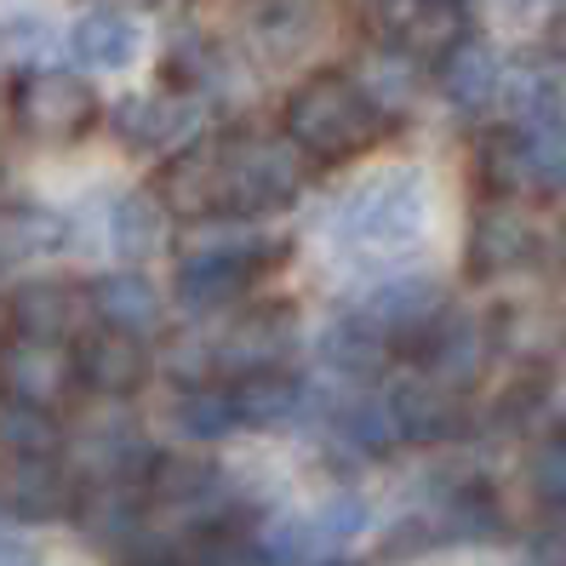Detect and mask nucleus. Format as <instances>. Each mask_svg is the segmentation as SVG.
Here are the masks:
<instances>
[{"mask_svg":"<svg viewBox=\"0 0 566 566\" xmlns=\"http://www.w3.org/2000/svg\"><path fill=\"white\" fill-rule=\"evenodd\" d=\"M452 7H458V0H452Z\"/></svg>","mask_w":566,"mask_h":566,"instance_id":"nucleus-35","label":"nucleus"},{"mask_svg":"<svg viewBox=\"0 0 566 566\" xmlns=\"http://www.w3.org/2000/svg\"><path fill=\"white\" fill-rule=\"evenodd\" d=\"M275 258L270 241H258V235H223L201 252H189L178 263V297L189 310H223V304H235V297L252 286V275L263 270V263Z\"/></svg>","mask_w":566,"mask_h":566,"instance_id":"nucleus-5","label":"nucleus"},{"mask_svg":"<svg viewBox=\"0 0 566 566\" xmlns=\"http://www.w3.org/2000/svg\"><path fill=\"white\" fill-rule=\"evenodd\" d=\"M75 378L92 389V395H132L144 378H149V355L138 344V332H92V338L75 349Z\"/></svg>","mask_w":566,"mask_h":566,"instance_id":"nucleus-14","label":"nucleus"},{"mask_svg":"<svg viewBox=\"0 0 566 566\" xmlns=\"http://www.w3.org/2000/svg\"><path fill=\"white\" fill-rule=\"evenodd\" d=\"M92 310L104 315L109 326H120V332H155L160 326V292L144 281V275H104L92 286Z\"/></svg>","mask_w":566,"mask_h":566,"instance_id":"nucleus-22","label":"nucleus"},{"mask_svg":"<svg viewBox=\"0 0 566 566\" xmlns=\"http://www.w3.org/2000/svg\"><path fill=\"white\" fill-rule=\"evenodd\" d=\"M384 132H389L384 104H373L366 86L349 75H310L286 97V138L310 160H349L373 149Z\"/></svg>","mask_w":566,"mask_h":566,"instance_id":"nucleus-1","label":"nucleus"},{"mask_svg":"<svg viewBox=\"0 0 566 566\" xmlns=\"http://www.w3.org/2000/svg\"><path fill=\"white\" fill-rule=\"evenodd\" d=\"M212 172L223 212H275L304 189V149L292 138L229 132V138H212Z\"/></svg>","mask_w":566,"mask_h":566,"instance_id":"nucleus-3","label":"nucleus"},{"mask_svg":"<svg viewBox=\"0 0 566 566\" xmlns=\"http://www.w3.org/2000/svg\"><path fill=\"white\" fill-rule=\"evenodd\" d=\"M549 35H555V52H566V0L555 7V29H549Z\"/></svg>","mask_w":566,"mask_h":566,"instance_id":"nucleus-32","label":"nucleus"},{"mask_svg":"<svg viewBox=\"0 0 566 566\" xmlns=\"http://www.w3.org/2000/svg\"><path fill=\"white\" fill-rule=\"evenodd\" d=\"M0 504L23 521H57L63 510H75V481L52 458H12L0 475Z\"/></svg>","mask_w":566,"mask_h":566,"instance_id":"nucleus-15","label":"nucleus"},{"mask_svg":"<svg viewBox=\"0 0 566 566\" xmlns=\"http://www.w3.org/2000/svg\"><path fill=\"white\" fill-rule=\"evenodd\" d=\"M441 310H447V292L429 281V275H395V281H384V286L360 304V315L373 321V326H384V338L401 344V349H407Z\"/></svg>","mask_w":566,"mask_h":566,"instance_id":"nucleus-13","label":"nucleus"},{"mask_svg":"<svg viewBox=\"0 0 566 566\" xmlns=\"http://www.w3.org/2000/svg\"><path fill=\"white\" fill-rule=\"evenodd\" d=\"M555 270H560V281H566V229H560V241H555Z\"/></svg>","mask_w":566,"mask_h":566,"instance_id":"nucleus-33","label":"nucleus"},{"mask_svg":"<svg viewBox=\"0 0 566 566\" xmlns=\"http://www.w3.org/2000/svg\"><path fill=\"white\" fill-rule=\"evenodd\" d=\"M292 349V310H258L241 315L235 326L212 344V373H263V366H281Z\"/></svg>","mask_w":566,"mask_h":566,"instance_id":"nucleus-11","label":"nucleus"},{"mask_svg":"<svg viewBox=\"0 0 566 566\" xmlns=\"http://www.w3.org/2000/svg\"><path fill=\"white\" fill-rule=\"evenodd\" d=\"M149 492L160 497V504H172V510L195 515V526H201V521L218 515L223 475H218V463H201V458H172V463H160V458H155Z\"/></svg>","mask_w":566,"mask_h":566,"instance_id":"nucleus-18","label":"nucleus"},{"mask_svg":"<svg viewBox=\"0 0 566 566\" xmlns=\"http://www.w3.org/2000/svg\"><path fill=\"white\" fill-rule=\"evenodd\" d=\"M63 447V429L52 418V407H35V401H12L0 407V452L7 458H57Z\"/></svg>","mask_w":566,"mask_h":566,"instance_id":"nucleus-25","label":"nucleus"},{"mask_svg":"<svg viewBox=\"0 0 566 566\" xmlns=\"http://www.w3.org/2000/svg\"><path fill=\"white\" fill-rule=\"evenodd\" d=\"M441 92L452 97V109L475 115L486 109L497 92H504V63H497V52L486 41H470L463 35L447 57H441Z\"/></svg>","mask_w":566,"mask_h":566,"instance_id":"nucleus-17","label":"nucleus"},{"mask_svg":"<svg viewBox=\"0 0 566 566\" xmlns=\"http://www.w3.org/2000/svg\"><path fill=\"white\" fill-rule=\"evenodd\" d=\"M12 109L23 120V132H35L46 144H70L92 126L97 115V97L81 75H63V70H46V75H23L18 81V97Z\"/></svg>","mask_w":566,"mask_h":566,"instance_id":"nucleus-7","label":"nucleus"},{"mask_svg":"<svg viewBox=\"0 0 566 566\" xmlns=\"http://www.w3.org/2000/svg\"><path fill=\"white\" fill-rule=\"evenodd\" d=\"M297 407H304V378L281 373V366H263L235 384V412L252 429H281L297 418Z\"/></svg>","mask_w":566,"mask_h":566,"instance_id":"nucleus-20","label":"nucleus"},{"mask_svg":"<svg viewBox=\"0 0 566 566\" xmlns=\"http://www.w3.org/2000/svg\"><path fill=\"white\" fill-rule=\"evenodd\" d=\"M321 566H344V560H321Z\"/></svg>","mask_w":566,"mask_h":566,"instance_id":"nucleus-34","label":"nucleus"},{"mask_svg":"<svg viewBox=\"0 0 566 566\" xmlns=\"http://www.w3.org/2000/svg\"><path fill=\"white\" fill-rule=\"evenodd\" d=\"M389 338H384V326H373L366 315H349L338 326H326V338H321V360L332 366L338 378H373L378 366L389 360Z\"/></svg>","mask_w":566,"mask_h":566,"instance_id":"nucleus-21","label":"nucleus"},{"mask_svg":"<svg viewBox=\"0 0 566 566\" xmlns=\"http://www.w3.org/2000/svg\"><path fill=\"white\" fill-rule=\"evenodd\" d=\"M429 223V195L418 172H384L373 184H360L355 195H344L332 212L326 235L344 258H395L423 241Z\"/></svg>","mask_w":566,"mask_h":566,"instance_id":"nucleus-2","label":"nucleus"},{"mask_svg":"<svg viewBox=\"0 0 566 566\" xmlns=\"http://www.w3.org/2000/svg\"><path fill=\"white\" fill-rule=\"evenodd\" d=\"M109 247L120 258H149L160 247V212L144 201V195H120L109 207Z\"/></svg>","mask_w":566,"mask_h":566,"instance_id":"nucleus-27","label":"nucleus"},{"mask_svg":"<svg viewBox=\"0 0 566 566\" xmlns=\"http://www.w3.org/2000/svg\"><path fill=\"white\" fill-rule=\"evenodd\" d=\"M172 423L184 429L189 441H223L229 429H241L235 389H218V384H189V389H178Z\"/></svg>","mask_w":566,"mask_h":566,"instance_id":"nucleus-24","label":"nucleus"},{"mask_svg":"<svg viewBox=\"0 0 566 566\" xmlns=\"http://www.w3.org/2000/svg\"><path fill=\"white\" fill-rule=\"evenodd\" d=\"M70 384H75V360H63L57 344L29 338V332H18V338L0 344V389H7L12 401L52 407V401H63Z\"/></svg>","mask_w":566,"mask_h":566,"instance_id":"nucleus-9","label":"nucleus"},{"mask_svg":"<svg viewBox=\"0 0 566 566\" xmlns=\"http://www.w3.org/2000/svg\"><path fill=\"white\" fill-rule=\"evenodd\" d=\"M532 252H538V235H532V223L515 207H486L470 223V275H481V281L521 270Z\"/></svg>","mask_w":566,"mask_h":566,"instance_id":"nucleus-16","label":"nucleus"},{"mask_svg":"<svg viewBox=\"0 0 566 566\" xmlns=\"http://www.w3.org/2000/svg\"><path fill=\"white\" fill-rule=\"evenodd\" d=\"M0 566H35V555H29L18 538H0Z\"/></svg>","mask_w":566,"mask_h":566,"instance_id":"nucleus-31","label":"nucleus"},{"mask_svg":"<svg viewBox=\"0 0 566 566\" xmlns=\"http://www.w3.org/2000/svg\"><path fill=\"white\" fill-rule=\"evenodd\" d=\"M526 486L544 510H566V436H549L532 447V463H526Z\"/></svg>","mask_w":566,"mask_h":566,"instance_id":"nucleus-29","label":"nucleus"},{"mask_svg":"<svg viewBox=\"0 0 566 566\" xmlns=\"http://www.w3.org/2000/svg\"><path fill=\"white\" fill-rule=\"evenodd\" d=\"M407 355L423 366L429 378H441L447 389H470V384L481 378V366H486V326L470 321V315L441 310V315L407 344Z\"/></svg>","mask_w":566,"mask_h":566,"instance_id":"nucleus-8","label":"nucleus"},{"mask_svg":"<svg viewBox=\"0 0 566 566\" xmlns=\"http://www.w3.org/2000/svg\"><path fill=\"white\" fill-rule=\"evenodd\" d=\"M389 412H395V429H401V441L412 447H436V441H452L463 429V407H458V389H447L441 378H407L401 389L384 395Z\"/></svg>","mask_w":566,"mask_h":566,"instance_id":"nucleus-10","label":"nucleus"},{"mask_svg":"<svg viewBox=\"0 0 566 566\" xmlns=\"http://www.w3.org/2000/svg\"><path fill=\"white\" fill-rule=\"evenodd\" d=\"M338 436L355 447V452H389V447H401V429H395V412L389 401H360L338 418Z\"/></svg>","mask_w":566,"mask_h":566,"instance_id":"nucleus-28","label":"nucleus"},{"mask_svg":"<svg viewBox=\"0 0 566 566\" xmlns=\"http://www.w3.org/2000/svg\"><path fill=\"white\" fill-rule=\"evenodd\" d=\"M360 526H366L360 497H326V504L310 510V515H286V521L263 526L258 555L270 566H292V560H310V555H326V549H344Z\"/></svg>","mask_w":566,"mask_h":566,"instance_id":"nucleus-6","label":"nucleus"},{"mask_svg":"<svg viewBox=\"0 0 566 566\" xmlns=\"http://www.w3.org/2000/svg\"><path fill=\"white\" fill-rule=\"evenodd\" d=\"M75 315H81V297L70 286H57V281H35V286H23L12 297V326L29 332V338H70L75 332Z\"/></svg>","mask_w":566,"mask_h":566,"instance_id":"nucleus-23","label":"nucleus"},{"mask_svg":"<svg viewBox=\"0 0 566 566\" xmlns=\"http://www.w3.org/2000/svg\"><path fill=\"white\" fill-rule=\"evenodd\" d=\"M120 566H189V549H172V544H132V549H120Z\"/></svg>","mask_w":566,"mask_h":566,"instance_id":"nucleus-30","label":"nucleus"},{"mask_svg":"<svg viewBox=\"0 0 566 566\" xmlns=\"http://www.w3.org/2000/svg\"><path fill=\"white\" fill-rule=\"evenodd\" d=\"M481 178L486 189H532L560 195L566 189V115L555 120H521L515 132H497L481 144Z\"/></svg>","mask_w":566,"mask_h":566,"instance_id":"nucleus-4","label":"nucleus"},{"mask_svg":"<svg viewBox=\"0 0 566 566\" xmlns=\"http://www.w3.org/2000/svg\"><path fill=\"white\" fill-rule=\"evenodd\" d=\"M138 23H132L126 12H109V7H97V12H86L81 23H75V35H70V46H75V57L86 63V70H97V75H115V70H126L132 57H138Z\"/></svg>","mask_w":566,"mask_h":566,"instance_id":"nucleus-19","label":"nucleus"},{"mask_svg":"<svg viewBox=\"0 0 566 566\" xmlns=\"http://www.w3.org/2000/svg\"><path fill=\"white\" fill-rule=\"evenodd\" d=\"M497 97L510 104L515 126L521 120H555V115H566V86L555 81V70H515Z\"/></svg>","mask_w":566,"mask_h":566,"instance_id":"nucleus-26","label":"nucleus"},{"mask_svg":"<svg viewBox=\"0 0 566 566\" xmlns=\"http://www.w3.org/2000/svg\"><path fill=\"white\" fill-rule=\"evenodd\" d=\"M115 132L132 149H189L201 132V104L195 97H126L115 109Z\"/></svg>","mask_w":566,"mask_h":566,"instance_id":"nucleus-12","label":"nucleus"}]
</instances>
